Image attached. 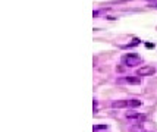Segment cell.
I'll return each instance as SVG.
<instances>
[{
	"instance_id": "6da1fadb",
	"label": "cell",
	"mask_w": 157,
	"mask_h": 132,
	"mask_svg": "<svg viewBox=\"0 0 157 132\" xmlns=\"http://www.w3.org/2000/svg\"><path fill=\"white\" fill-rule=\"evenodd\" d=\"M143 62V59L137 53H129V55L122 56V63L125 66H137L138 63Z\"/></svg>"
},
{
	"instance_id": "7a4b0ae2",
	"label": "cell",
	"mask_w": 157,
	"mask_h": 132,
	"mask_svg": "<svg viewBox=\"0 0 157 132\" xmlns=\"http://www.w3.org/2000/svg\"><path fill=\"white\" fill-rule=\"evenodd\" d=\"M156 74V68L154 66H141L137 70L138 77H153Z\"/></svg>"
},
{
	"instance_id": "3957f363",
	"label": "cell",
	"mask_w": 157,
	"mask_h": 132,
	"mask_svg": "<svg viewBox=\"0 0 157 132\" xmlns=\"http://www.w3.org/2000/svg\"><path fill=\"white\" fill-rule=\"evenodd\" d=\"M129 106V100H116V101H112V107L113 109H125Z\"/></svg>"
},
{
	"instance_id": "277c9868",
	"label": "cell",
	"mask_w": 157,
	"mask_h": 132,
	"mask_svg": "<svg viewBox=\"0 0 157 132\" xmlns=\"http://www.w3.org/2000/svg\"><path fill=\"white\" fill-rule=\"evenodd\" d=\"M121 82L132 84V85H140V84H141V78L140 77H126V78H123Z\"/></svg>"
},
{
	"instance_id": "5b68a950",
	"label": "cell",
	"mask_w": 157,
	"mask_h": 132,
	"mask_svg": "<svg viewBox=\"0 0 157 132\" xmlns=\"http://www.w3.org/2000/svg\"><path fill=\"white\" fill-rule=\"evenodd\" d=\"M126 118L128 119H135V120H144L145 116H144V115H138V113H126Z\"/></svg>"
},
{
	"instance_id": "8992f818",
	"label": "cell",
	"mask_w": 157,
	"mask_h": 132,
	"mask_svg": "<svg viewBox=\"0 0 157 132\" xmlns=\"http://www.w3.org/2000/svg\"><path fill=\"white\" fill-rule=\"evenodd\" d=\"M107 129V125H96L93 128V131L94 132H98V131H106Z\"/></svg>"
},
{
	"instance_id": "52a82bcc",
	"label": "cell",
	"mask_w": 157,
	"mask_h": 132,
	"mask_svg": "<svg viewBox=\"0 0 157 132\" xmlns=\"http://www.w3.org/2000/svg\"><path fill=\"white\" fill-rule=\"evenodd\" d=\"M129 106L131 107H138V106H141V100H129Z\"/></svg>"
},
{
	"instance_id": "ba28073f",
	"label": "cell",
	"mask_w": 157,
	"mask_h": 132,
	"mask_svg": "<svg viewBox=\"0 0 157 132\" xmlns=\"http://www.w3.org/2000/svg\"><path fill=\"white\" fill-rule=\"evenodd\" d=\"M151 7H154V9H157V5H151Z\"/></svg>"
}]
</instances>
